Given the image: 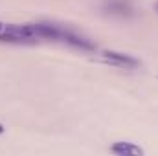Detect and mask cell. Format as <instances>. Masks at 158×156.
Segmentation results:
<instances>
[{
	"mask_svg": "<svg viewBox=\"0 0 158 156\" xmlns=\"http://www.w3.org/2000/svg\"><path fill=\"white\" fill-rule=\"evenodd\" d=\"M103 61L112 64V66H119V68H138L140 61L136 57H131L127 53L121 51H114V50H107L103 51Z\"/></svg>",
	"mask_w": 158,
	"mask_h": 156,
	"instance_id": "1",
	"label": "cell"
},
{
	"mask_svg": "<svg viewBox=\"0 0 158 156\" xmlns=\"http://www.w3.org/2000/svg\"><path fill=\"white\" fill-rule=\"evenodd\" d=\"M57 40L66 42V44H70V46H74V48H79V50H86V51L96 50V46H94L88 39L81 37V35H77V33H74V31H70V30L63 28V26H59V35H57Z\"/></svg>",
	"mask_w": 158,
	"mask_h": 156,
	"instance_id": "2",
	"label": "cell"
},
{
	"mask_svg": "<svg viewBox=\"0 0 158 156\" xmlns=\"http://www.w3.org/2000/svg\"><path fill=\"white\" fill-rule=\"evenodd\" d=\"M103 7L112 13V15H118V17H129L132 15V4L129 0H103Z\"/></svg>",
	"mask_w": 158,
	"mask_h": 156,
	"instance_id": "3",
	"label": "cell"
},
{
	"mask_svg": "<svg viewBox=\"0 0 158 156\" xmlns=\"http://www.w3.org/2000/svg\"><path fill=\"white\" fill-rule=\"evenodd\" d=\"M110 151L114 154H119V156H136V154H143V149L131 143V142H118L110 147Z\"/></svg>",
	"mask_w": 158,
	"mask_h": 156,
	"instance_id": "4",
	"label": "cell"
},
{
	"mask_svg": "<svg viewBox=\"0 0 158 156\" xmlns=\"http://www.w3.org/2000/svg\"><path fill=\"white\" fill-rule=\"evenodd\" d=\"M4 30H6V24H4V22H2V20H0V33H2V31H4Z\"/></svg>",
	"mask_w": 158,
	"mask_h": 156,
	"instance_id": "5",
	"label": "cell"
},
{
	"mask_svg": "<svg viewBox=\"0 0 158 156\" xmlns=\"http://www.w3.org/2000/svg\"><path fill=\"white\" fill-rule=\"evenodd\" d=\"M0 132H2V125H0Z\"/></svg>",
	"mask_w": 158,
	"mask_h": 156,
	"instance_id": "6",
	"label": "cell"
},
{
	"mask_svg": "<svg viewBox=\"0 0 158 156\" xmlns=\"http://www.w3.org/2000/svg\"><path fill=\"white\" fill-rule=\"evenodd\" d=\"M156 7H158V6H156Z\"/></svg>",
	"mask_w": 158,
	"mask_h": 156,
	"instance_id": "7",
	"label": "cell"
}]
</instances>
